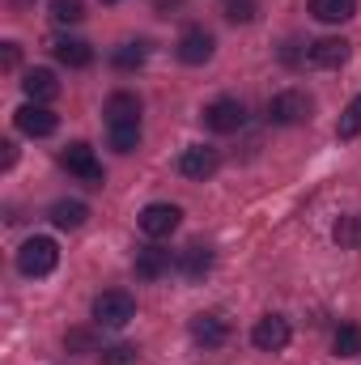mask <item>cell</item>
I'll return each mask as SVG.
<instances>
[{
  "mask_svg": "<svg viewBox=\"0 0 361 365\" xmlns=\"http://www.w3.org/2000/svg\"><path fill=\"white\" fill-rule=\"evenodd\" d=\"M56 264H60V247H56L51 238H43V234L26 238L21 251H17V272L21 276H34V280H39V276H51Z\"/></svg>",
  "mask_w": 361,
  "mask_h": 365,
  "instance_id": "cell-1",
  "label": "cell"
},
{
  "mask_svg": "<svg viewBox=\"0 0 361 365\" xmlns=\"http://www.w3.org/2000/svg\"><path fill=\"white\" fill-rule=\"evenodd\" d=\"M132 319H136V302H132V293H123V289H106V293L93 297V323H98V327L119 331V327H128Z\"/></svg>",
  "mask_w": 361,
  "mask_h": 365,
  "instance_id": "cell-2",
  "label": "cell"
},
{
  "mask_svg": "<svg viewBox=\"0 0 361 365\" xmlns=\"http://www.w3.org/2000/svg\"><path fill=\"white\" fill-rule=\"evenodd\" d=\"M310 110H315V98L306 90H280L268 102V119L276 128H298V123L310 119Z\"/></svg>",
  "mask_w": 361,
  "mask_h": 365,
  "instance_id": "cell-3",
  "label": "cell"
},
{
  "mask_svg": "<svg viewBox=\"0 0 361 365\" xmlns=\"http://www.w3.org/2000/svg\"><path fill=\"white\" fill-rule=\"evenodd\" d=\"M60 166H64L73 179H81L86 187H102V179H106V175H102V162H98V153H93L86 140H73V145L60 153Z\"/></svg>",
  "mask_w": 361,
  "mask_h": 365,
  "instance_id": "cell-4",
  "label": "cell"
},
{
  "mask_svg": "<svg viewBox=\"0 0 361 365\" xmlns=\"http://www.w3.org/2000/svg\"><path fill=\"white\" fill-rule=\"evenodd\" d=\"M183 221V208L179 204H149V208H141V217H136V225H141V234L145 238H171L175 230H179Z\"/></svg>",
  "mask_w": 361,
  "mask_h": 365,
  "instance_id": "cell-5",
  "label": "cell"
},
{
  "mask_svg": "<svg viewBox=\"0 0 361 365\" xmlns=\"http://www.w3.org/2000/svg\"><path fill=\"white\" fill-rule=\"evenodd\" d=\"M13 123H17V132H21V136L43 140V136H51V132L60 128V115H56L51 106H43V102H26V106H17Z\"/></svg>",
  "mask_w": 361,
  "mask_h": 365,
  "instance_id": "cell-6",
  "label": "cell"
},
{
  "mask_svg": "<svg viewBox=\"0 0 361 365\" xmlns=\"http://www.w3.org/2000/svg\"><path fill=\"white\" fill-rule=\"evenodd\" d=\"M213 51H217V38H213V30H204V26H187L179 34V43H175V56H179L183 64H208L213 60Z\"/></svg>",
  "mask_w": 361,
  "mask_h": 365,
  "instance_id": "cell-7",
  "label": "cell"
},
{
  "mask_svg": "<svg viewBox=\"0 0 361 365\" xmlns=\"http://www.w3.org/2000/svg\"><path fill=\"white\" fill-rule=\"evenodd\" d=\"M217 166H221V153L213 149V145H187L179 153V175L191 182H204L217 175Z\"/></svg>",
  "mask_w": 361,
  "mask_h": 365,
  "instance_id": "cell-8",
  "label": "cell"
},
{
  "mask_svg": "<svg viewBox=\"0 0 361 365\" xmlns=\"http://www.w3.org/2000/svg\"><path fill=\"white\" fill-rule=\"evenodd\" d=\"M204 123H208L213 132L230 136V132H238V128L247 123V106H243L238 98H217V102L204 106Z\"/></svg>",
  "mask_w": 361,
  "mask_h": 365,
  "instance_id": "cell-9",
  "label": "cell"
},
{
  "mask_svg": "<svg viewBox=\"0 0 361 365\" xmlns=\"http://www.w3.org/2000/svg\"><path fill=\"white\" fill-rule=\"evenodd\" d=\"M289 336H293V327H289L285 314H264V319L251 327V344H255L260 353H280V349L289 344Z\"/></svg>",
  "mask_w": 361,
  "mask_h": 365,
  "instance_id": "cell-10",
  "label": "cell"
},
{
  "mask_svg": "<svg viewBox=\"0 0 361 365\" xmlns=\"http://www.w3.org/2000/svg\"><path fill=\"white\" fill-rule=\"evenodd\" d=\"M187 331H191V340H195L200 349H221V344L230 340V323H225L221 314H195Z\"/></svg>",
  "mask_w": 361,
  "mask_h": 365,
  "instance_id": "cell-11",
  "label": "cell"
},
{
  "mask_svg": "<svg viewBox=\"0 0 361 365\" xmlns=\"http://www.w3.org/2000/svg\"><path fill=\"white\" fill-rule=\"evenodd\" d=\"M175 272H179L183 280H204V276L213 272V251H208L204 242L183 247L179 255H175Z\"/></svg>",
  "mask_w": 361,
  "mask_h": 365,
  "instance_id": "cell-12",
  "label": "cell"
},
{
  "mask_svg": "<svg viewBox=\"0 0 361 365\" xmlns=\"http://www.w3.org/2000/svg\"><path fill=\"white\" fill-rule=\"evenodd\" d=\"M171 268H175V255L166 247H141L136 259H132V272L141 276V280H158V276H166Z\"/></svg>",
  "mask_w": 361,
  "mask_h": 365,
  "instance_id": "cell-13",
  "label": "cell"
},
{
  "mask_svg": "<svg viewBox=\"0 0 361 365\" xmlns=\"http://www.w3.org/2000/svg\"><path fill=\"white\" fill-rule=\"evenodd\" d=\"M349 51H353L349 38H319V43H310L306 60H310L315 68H340V64L349 60Z\"/></svg>",
  "mask_w": 361,
  "mask_h": 365,
  "instance_id": "cell-14",
  "label": "cell"
},
{
  "mask_svg": "<svg viewBox=\"0 0 361 365\" xmlns=\"http://www.w3.org/2000/svg\"><path fill=\"white\" fill-rule=\"evenodd\" d=\"M102 115H106V128H111V123H141V98L128 93V90H115L106 98Z\"/></svg>",
  "mask_w": 361,
  "mask_h": 365,
  "instance_id": "cell-15",
  "label": "cell"
},
{
  "mask_svg": "<svg viewBox=\"0 0 361 365\" xmlns=\"http://www.w3.org/2000/svg\"><path fill=\"white\" fill-rule=\"evenodd\" d=\"M51 56L64 64V68H90L93 64V47L81 38H56L51 43Z\"/></svg>",
  "mask_w": 361,
  "mask_h": 365,
  "instance_id": "cell-16",
  "label": "cell"
},
{
  "mask_svg": "<svg viewBox=\"0 0 361 365\" xmlns=\"http://www.w3.org/2000/svg\"><path fill=\"white\" fill-rule=\"evenodd\" d=\"M21 90H26L30 102H43V106H47V102L60 93V81H56V73H51V68H30V73H26V81H21Z\"/></svg>",
  "mask_w": 361,
  "mask_h": 365,
  "instance_id": "cell-17",
  "label": "cell"
},
{
  "mask_svg": "<svg viewBox=\"0 0 361 365\" xmlns=\"http://www.w3.org/2000/svg\"><path fill=\"white\" fill-rule=\"evenodd\" d=\"M357 13V0H310V17L315 21H327V26H340Z\"/></svg>",
  "mask_w": 361,
  "mask_h": 365,
  "instance_id": "cell-18",
  "label": "cell"
},
{
  "mask_svg": "<svg viewBox=\"0 0 361 365\" xmlns=\"http://www.w3.org/2000/svg\"><path fill=\"white\" fill-rule=\"evenodd\" d=\"M86 217H90V208H86L81 200H56V204H51V221H56L60 230H81Z\"/></svg>",
  "mask_w": 361,
  "mask_h": 365,
  "instance_id": "cell-19",
  "label": "cell"
},
{
  "mask_svg": "<svg viewBox=\"0 0 361 365\" xmlns=\"http://www.w3.org/2000/svg\"><path fill=\"white\" fill-rule=\"evenodd\" d=\"M332 353H336V357H357L361 353V323H340V327H336Z\"/></svg>",
  "mask_w": 361,
  "mask_h": 365,
  "instance_id": "cell-20",
  "label": "cell"
},
{
  "mask_svg": "<svg viewBox=\"0 0 361 365\" xmlns=\"http://www.w3.org/2000/svg\"><path fill=\"white\" fill-rule=\"evenodd\" d=\"M332 238L340 251H361V217H340L332 225Z\"/></svg>",
  "mask_w": 361,
  "mask_h": 365,
  "instance_id": "cell-21",
  "label": "cell"
},
{
  "mask_svg": "<svg viewBox=\"0 0 361 365\" xmlns=\"http://www.w3.org/2000/svg\"><path fill=\"white\" fill-rule=\"evenodd\" d=\"M149 60V43H123L115 56H111V64L119 68V73H132V68H141Z\"/></svg>",
  "mask_w": 361,
  "mask_h": 365,
  "instance_id": "cell-22",
  "label": "cell"
},
{
  "mask_svg": "<svg viewBox=\"0 0 361 365\" xmlns=\"http://www.w3.org/2000/svg\"><path fill=\"white\" fill-rule=\"evenodd\" d=\"M106 136H111V149L115 153H132L141 145V123H111Z\"/></svg>",
  "mask_w": 361,
  "mask_h": 365,
  "instance_id": "cell-23",
  "label": "cell"
},
{
  "mask_svg": "<svg viewBox=\"0 0 361 365\" xmlns=\"http://www.w3.org/2000/svg\"><path fill=\"white\" fill-rule=\"evenodd\" d=\"M336 136L340 140H353V136H361V93L345 106V115H340V123H336Z\"/></svg>",
  "mask_w": 361,
  "mask_h": 365,
  "instance_id": "cell-24",
  "label": "cell"
},
{
  "mask_svg": "<svg viewBox=\"0 0 361 365\" xmlns=\"http://www.w3.org/2000/svg\"><path fill=\"white\" fill-rule=\"evenodd\" d=\"M51 17H56L60 26H77V21L86 17V4H81V0H51Z\"/></svg>",
  "mask_w": 361,
  "mask_h": 365,
  "instance_id": "cell-25",
  "label": "cell"
},
{
  "mask_svg": "<svg viewBox=\"0 0 361 365\" xmlns=\"http://www.w3.org/2000/svg\"><path fill=\"white\" fill-rule=\"evenodd\" d=\"M255 13H260V4H255V0H225V17H230L234 26L255 21Z\"/></svg>",
  "mask_w": 361,
  "mask_h": 365,
  "instance_id": "cell-26",
  "label": "cell"
},
{
  "mask_svg": "<svg viewBox=\"0 0 361 365\" xmlns=\"http://www.w3.org/2000/svg\"><path fill=\"white\" fill-rule=\"evenodd\" d=\"M132 361H136V349H128V344L102 349V365H132Z\"/></svg>",
  "mask_w": 361,
  "mask_h": 365,
  "instance_id": "cell-27",
  "label": "cell"
},
{
  "mask_svg": "<svg viewBox=\"0 0 361 365\" xmlns=\"http://www.w3.org/2000/svg\"><path fill=\"white\" fill-rule=\"evenodd\" d=\"M17 60H21V47H17V43H0V68H4V73H13V68H17Z\"/></svg>",
  "mask_w": 361,
  "mask_h": 365,
  "instance_id": "cell-28",
  "label": "cell"
},
{
  "mask_svg": "<svg viewBox=\"0 0 361 365\" xmlns=\"http://www.w3.org/2000/svg\"><path fill=\"white\" fill-rule=\"evenodd\" d=\"M68 349H81V353H98V344H93L90 331H68V340H64Z\"/></svg>",
  "mask_w": 361,
  "mask_h": 365,
  "instance_id": "cell-29",
  "label": "cell"
},
{
  "mask_svg": "<svg viewBox=\"0 0 361 365\" xmlns=\"http://www.w3.org/2000/svg\"><path fill=\"white\" fill-rule=\"evenodd\" d=\"M13 162H17V145H13V140H4V145H0V166L9 170Z\"/></svg>",
  "mask_w": 361,
  "mask_h": 365,
  "instance_id": "cell-30",
  "label": "cell"
},
{
  "mask_svg": "<svg viewBox=\"0 0 361 365\" xmlns=\"http://www.w3.org/2000/svg\"><path fill=\"white\" fill-rule=\"evenodd\" d=\"M102 4H119V0H102Z\"/></svg>",
  "mask_w": 361,
  "mask_h": 365,
  "instance_id": "cell-31",
  "label": "cell"
}]
</instances>
